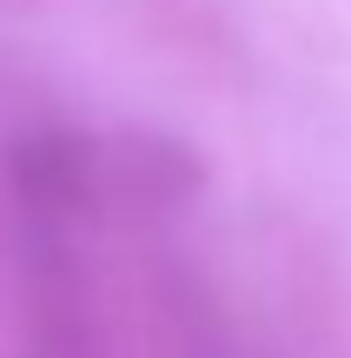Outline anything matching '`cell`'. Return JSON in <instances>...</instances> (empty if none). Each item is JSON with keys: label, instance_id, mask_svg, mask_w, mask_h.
<instances>
[]
</instances>
